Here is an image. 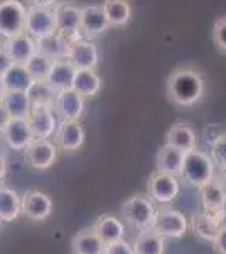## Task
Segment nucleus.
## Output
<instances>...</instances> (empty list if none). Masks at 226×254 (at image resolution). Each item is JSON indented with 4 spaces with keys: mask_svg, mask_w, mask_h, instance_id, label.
<instances>
[{
    "mask_svg": "<svg viewBox=\"0 0 226 254\" xmlns=\"http://www.w3.org/2000/svg\"><path fill=\"white\" fill-rule=\"evenodd\" d=\"M167 97L178 107H194L204 97L206 81L203 73L194 66H179L169 75L166 81Z\"/></svg>",
    "mask_w": 226,
    "mask_h": 254,
    "instance_id": "nucleus-1",
    "label": "nucleus"
},
{
    "mask_svg": "<svg viewBox=\"0 0 226 254\" xmlns=\"http://www.w3.org/2000/svg\"><path fill=\"white\" fill-rule=\"evenodd\" d=\"M57 3L52 2H32L27 7L26 31L36 41L51 38L57 34Z\"/></svg>",
    "mask_w": 226,
    "mask_h": 254,
    "instance_id": "nucleus-2",
    "label": "nucleus"
},
{
    "mask_svg": "<svg viewBox=\"0 0 226 254\" xmlns=\"http://www.w3.org/2000/svg\"><path fill=\"white\" fill-rule=\"evenodd\" d=\"M120 214L125 224L142 232H149L154 229L155 215H157V208H155L154 202L145 195H132L122 203Z\"/></svg>",
    "mask_w": 226,
    "mask_h": 254,
    "instance_id": "nucleus-3",
    "label": "nucleus"
},
{
    "mask_svg": "<svg viewBox=\"0 0 226 254\" xmlns=\"http://www.w3.org/2000/svg\"><path fill=\"white\" fill-rule=\"evenodd\" d=\"M181 178L191 187L203 188L215 180V163L209 154L199 149H194L184 156L182 175Z\"/></svg>",
    "mask_w": 226,
    "mask_h": 254,
    "instance_id": "nucleus-4",
    "label": "nucleus"
},
{
    "mask_svg": "<svg viewBox=\"0 0 226 254\" xmlns=\"http://www.w3.org/2000/svg\"><path fill=\"white\" fill-rule=\"evenodd\" d=\"M27 7L19 0H2L0 2V38L9 39L26 31Z\"/></svg>",
    "mask_w": 226,
    "mask_h": 254,
    "instance_id": "nucleus-5",
    "label": "nucleus"
},
{
    "mask_svg": "<svg viewBox=\"0 0 226 254\" xmlns=\"http://www.w3.org/2000/svg\"><path fill=\"white\" fill-rule=\"evenodd\" d=\"M187 219L182 212L174 208H157L155 222L152 231L160 237H169V239H179L187 232Z\"/></svg>",
    "mask_w": 226,
    "mask_h": 254,
    "instance_id": "nucleus-6",
    "label": "nucleus"
},
{
    "mask_svg": "<svg viewBox=\"0 0 226 254\" xmlns=\"http://www.w3.org/2000/svg\"><path fill=\"white\" fill-rule=\"evenodd\" d=\"M199 203L201 212L213 219L225 224L226 219V191L220 185L218 180H213L211 183L199 188Z\"/></svg>",
    "mask_w": 226,
    "mask_h": 254,
    "instance_id": "nucleus-7",
    "label": "nucleus"
},
{
    "mask_svg": "<svg viewBox=\"0 0 226 254\" xmlns=\"http://www.w3.org/2000/svg\"><path fill=\"white\" fill-rule=\"evenodd\" d=\"M179 178L159 173V171H154L149 176V182H147V196L154 203H160V205H166V203L172 202L179 195Z\"/></svg>",
    "mask_w": 226,
    "mask_h": 254,
    "instance_id": "nucleus-8",
    "label": "nucleus"
},
{
    "mask_svg": "<svg viewBox=\"0 0 226 254\" xmlns=\"http://www.w3.org/2000/svg\"><path fill=\"white\" fill-rule=\"evenodd\" d=\"M59 147L51 139H36L31 146L24 151V159L31 168L39 171L49 170L57 161Z\"/></svg>",
    "mask_w": 226,
    "mask_h": 254,
    "instance_id": "nucleus-9",
    "label": "nucleus"
},
{
    "mask_svg": "<svg viewBox=\"0 0 226 254\" xmlns=\"http://www.w3.org/2000/svg\"><path fill=\"white\" fill-rule=\"evenodd\" d=\"M32 134L36 139H51L56 136V130L59 127V119L56 116L54 104L47 105H34L29 117Z\"/></svg>",
    "mask_w": 226,
    "mask_h": 254,
    "instance_id": "nucleus-10",
    "label": "nucleus"
},
{
    "mask_svg": "<svg viewBox=\"0 0 226 254\" xmlns=\"http://www.w3.org/2000/svg\"><path fill=\"white\" fill-rule=\"evenodd\" d=\"M52 198L41 190H27L22 193V215L32 222H44L52 214Z\"/></svg>",
    "mask_w": 226,
    "mask_h": 254,
    "instance_id": "nucleus-11",
    "label": "nucleus"
},
{
    "mask_svg": "<svg viewBox=\"0 0 226 254\" xmlns=\"http://www.w3.org/2000/svg\"><path fill=\"white\" fill-rule=\"evenodd\" d=\"M54 110L59 122L78 121L83 117L86 110V98H83L73 88L57 92L54 98Z\"/></svg>",
    "mask_w": 226,
    "mask_h": 254,
    "instance_id": "nucleus-12",
    "label": "nucleus"
},
{
    "mask_svg": "<svg viewBox=\"0 0 226 254\" xmlns=\"http://www.w3.org/2000/svg\"><path fill=\"white\" fill-rule=\"evenodd\" d=\"M2 48L5 49V53L9 55V58L14 64H27L39 53L38 41L32 36H29L27 32H22V34H17L9 39H3Z\"/></svg>",
    "mask_w": 226,
    "mask_h": 254,
    "instance_id": "nucleus-13",
    "label": "nucleus"
},
{
    "mask_svg": "<svg viewBox=\"0 0 226 254\" xmlns=\"http://www.w3.org/2000/svg\"><path fill=\"white\" fill-rule=\"evenodd\" d=\"M110 27V22L106 19L103 3H90L81 9V36L83 39L91 41Z\"/></svg>",
    "mask_w": 226,
    "mask_h": 254,
    "instance_id": "nucleus-14",
    "label": "nucleus"
},
{
    "mask_svg": "<svg viewBox=\"0 0 226 254\" xmlns=\"http://www.w3.org/2000/svg\"><path fill=\"white\" fill-rule=\"evenodd\" d=\"M86 141V130L81 122L68 121L59 122V127L56 130L54 142L64 153H76L83 147Z\"/></svg>",
    "mask_w": 226,
    "mask_h": 254,
    "instance_id": "nucleus-15",
    "label": "nucleus"
},
{
    "mask_svg": "<svg viewBox=\"0 0 226 254\" xmlns=\"http://www.w3.org/2000/svg\"><path fill=\"white\" fill-rule=\"evenodd\" d=\"M57 32L73 41L83 39L81 36V9L75 3H57Z\"/></svg>",
    "mask_w": 226,
    "mask_h": 254,
    "instance_id": "nucleus-16",
    "label": "nucleus"
},
{
    "mask_svg": "<svg viewBox=\"0 0 226 254\" xmlns=\"http://www.w3.org/2000/svg\"><path fill=\"white\" fill-rule=\"evenodd\" d=\"M66 60L76 69H96L100 55H98V48L93 41L80 39L69 46Z\"/></svg>",
    "mask_w": 226,
    "mask_h": 254,
    "instance_id": "nucleus-17",
    "label": "nucleus"
},
{
    "mask_svg": "<svg viewBox=\"0 0 226 254\" xmlns=\"http://www.w3.org/2000/svg\"><path fill=\"white\" fill-rule=\"evenodd\" d=\"M2 136L5 144L14 151H26L36 141L29 119H10Z\"/></svg>",
    "mask_w": 226,
    "mask_h": 254,
    "instance_id": "nucleus-18",
    "label": "nucleus"
},
{
    "mask_svg": "<svg viewBox=\"0 0 226 254\" xmlns=\"http://www.w3.org/2000/svg\"><path fill=\"white\" fill-rule=\"evenodd\" d=\"M75 75H76V68L73 66L66 58L56 60V61H52V66L47 73L46 85L54 93L63 92V90H69V88H73Z\"/></svg>",
    "mask_w": 226,
    "mask_h": 254,
    "instance_id": "nucleus-19",
    "label": "nucleus"
},
{
    "mask_svg": "<svg viewBox=\"0 0 226 254\" xmlns=\"http://www.w3.org/2000/svg\"><path fill=\"white\" fill-rule=\"evenodd\" d=\"M186 154L182 151L176 149L169 144H164L155 154V171L164 175H171L176 178H181L182 175V165Z\"/></svg>",
    "mask_w": 226,
    "mask_h": 254,
    "instance_id": "nucleus-20",
    "label": "nucleus"
},
{
    "mask_svg": "<svg viewBox=\"0 0 226 254\" xmlns=\"http://www.w3.org/2000/svg\"><path fill=\"white\" fill-rule=\"evenodd\" d=\"M93 231L96 232L98 237L106 244L117 243V241H123L127 232V225L122 219L110 214L100 215L93 224Z\"/></svg>",
    "mask_w": 226,
    "mask_h": 254,
    "instance_id": "nucleus-21",
    "label": "nucleus"
},
{
    "mask_svg": "<svg viewBox=\"0 0 226 254\" xmlns=\"http://www.w3.org/2000/svg\"><path fill=\"white\" fill-rule=\"evenodd\" d=\"M166 144H169L176 149L182 151L184 154L191 153V151L198 149V136H196L194 129L189 124L184 122H178L169 129V132L166 134Z\"/></svg>",
    "mask_w": 226,
    "mask_h": 254,
    "instance_id": "nucleus-22",
    "label": "nucleus"
},
{
    "mask_svg": "<svg viewBox=\"0 0 226 254\" xmlns=\"http://www.w3.org/2000/svg\"><path fill=\"white\" fill-rule=\"evenodd\" d=\"M3 87L9 92H26L31 93V90L34 88L36 80L34 76L29 73L26 64H12L2 75Z\"/></svg>",
    "mask_w": 226,
    "mask_h": 254,
    "instance_id": "nucleus-23",
    "label": "nucleus"
},
{
    "mask_svg": "<svg viewBox=\"0 0 226 254\" xmlns=\"http://www.w3.org/2000/svg\"><path fill=\"white\" fill-rule=\"evenodd\" d=\"M0 104L7 110L10 119H29L32 112V98L26 92H9L5 90Z\"/></svg>",
    "mask_w": 226,
    "mask_h": 254,
    "instance_id": "nucleus-24",
    "label": "nucleus"
},
{
    "mask_svg": "<svg viewBox=\"0 0 226 254\" xmlns=\"http://www.w3.org/2000/svg\"><path fill=\"white\" fill-rule=\"evenodd\" d=\"M22 215V195L14 188L0 185V222H14Z\"/></svg>",
    "mask_w": 226,
    "mask_h": 254,
    "instance_id": "nucleus-25",
    "label": "nucleus"
},
{
    "mask_svg": "<svg viewBox=\"0 0 226 254\" xmlns=\"http://www.w3.org/2000/svg\"><path fill=\"white\" fill-rule=\"evenodd\" d=\"M103 80L96 73V69H76L75 81H73V90L80 93L83 98H93L101 92Z\"/></svg>",
    "mask_w": 226,
    "mask_h": 254,
    "instance_id": "nucleus-26",
    "label": "nucleus"
},
{
    "mask_svg": "<svg viewBox=\"0 0 226 254\" xmlns=\"http://www.w3.org/2000/svg\"><path fill=\"white\" fill-rule=\"evenodd\" d=\"M73 254H105V243L98 237L93 227L83 229L71 241Z\"/></svg>",
    "mask_w": 226,
    "mask_h": 254,
    "instance_id": "nucleus-27",
    "label": "nucleus"
},
{
    "mask_svg": "<svg viewBox=\"0 0 226 254\" xmlns=\"http://www.w3.org/2000/svg\"><path fill=\"white\" fill-rule=\"evenodd\" d=\"M221 225L223 222H220V220L213 219V217L206 215L204 212H196L194 215H192L191 219V227H192V232H194L196 237H199V239L206 241V243H215L218 232H220Z\"/></svg>",
    "mask_w": 226,
    "mask_h": 254,
    "instance_id": "nucleus-28",
    "label": "nucleus"
},
{
    "mask_svg": "<svg viewBox=\"0 0 226 254\" xmlns=\"http://www.w3.org/2000/svg\"><path fill=\"white\" fill-rule=\"evenodd\" d=\"M103 9L110 27H123L132 19V5L125 0H105Z\"/></svg>",
    "mask_w": 226,
    "mask_h": 254,
    "instance_id": "nucleus-29",
    "label": "nucleus"
},
{
    "mask_svg": "<svg viewBox=\"0 0 226 254\" xmlns=\"http://www.w3.org/2000/svg\"><path fill=\"white\" fill-rule=\"evenodd\" d=\"M135 254H164L166 253V239L155 234L154 231L142 232L134 241Z\"/></svg>",
    "mask_w": 226,
    "mask_h": 254,
    "instance_id": "nucleus-30",
    "label": "nucleus"
},
{
    "mask_svg": "<svg viewBox=\"0 0 226 254\" xmlns=\"http://www.w3.org/2000/svg\"><path fill=\"white\" fill-rule=\"evenodd\" d=\"M26 66L29 69V73L34 76L36 81H46L49 69H51V66H52V60H49L47 56L38 53L34 58L29 61Z\"/></svg>",
    "mask_w": 226,
    "mask_h": 254,
    "instance_id": "nucleus-31",
    "label": "nucleus"
},
{
    "mask_svg": "<svg viewBox=\"0 0 226 254\" xmlns=\"http://www.w3.org/2000/svg\"><path fill=\"white\" fill-rule=\"evenodd\" d=\"M209 156H211L213 163L220 166L221 170L226 168V134H220L211 141V147H209Z\"/></svg>",
    "mask_w": 226,
    "mask_h": 254,
    "instance_id": "nucleus-32",
    "label": "nucleus"
},
{
    "mask_svg": "<svg viewBox=\"0 0 226 254\" xmlns=\"http://www.w3.org/2000/svg\"><path fill=\"white\" fill-rule=\"evenodd\" d=\"M211 36H213V43H215V46L218 48V51L226 55V15L225 17H220L215 22Z\"/></svg>",
    "mask_w": 226,
    "mask_h": 254,
    "instance_id": "nucleus-33",
    "label": "nucleus"
},
{
    "mask_svg": "<svg viewBox=\"0 0 226 254\" xmlns=\"http://www.w3.org/2000/svg\"><path fill=\"white\" fill-rule=\"evenodd\" d=\"M105 254H135L134 253V244H130L129 241H117V243L106 244L105 246Z\"/></svg>",
    "mask_w": 226,
    "mask_h": 254,
    "instance_id": "nucleus-34",
    "label": "nucleus"
},
{
    "mask_svg": "<svg viewBox=\"0 0 226 254\" xmlns=\"http://www.w3.org/2000/svg\"><path fill=\"white\" fill-rule=\"evenodd\" d=\"M213 249L216 254H226V224L221 225L215 243H213Z\"/></svg>",
    "mask_w": 226,
    "mask_h": 254,
    "instance_id": "nucleus-35",
    "label": "nucleus"
},
{
    "mask_svg": "<svg viewBox=\"0 0 226 254\" xmlns=\"http://www.w3.org/2000/svg\"><path fill=\"white\" fill-rule=\"evenodd\" d=\"M12 60L9 58V55L5 53V49H3L2 46H0V76L3 75V73L7 71L10 66H12Z\"/></svg>",
    "mask_w": 226,
    "mask_h": 254,
    "instance_id": "nucleus-36",
    "label": "nucleus"
},
{
    "mask_svg": "<svg viewBox=\"0 0 226 254\" xmlns=\"http://www.w3.org/2000/svg\"><path fill=\"white\" fill-rule=\"evenodd\" d=\"M10 117L9 114H7V110L3 109V105L0 104V132H3V129L7 127V124H9Z\"/></svg>",
    "mask_w": 226,
    "mask_h": 254,
    "instance_id": "nucleus-37",
    "label": "nucleus"
},
{
    "mask_svg": "<svg viewBox=\"0 0 226 254\" xmlns=\"http://www.w3.org/2000/svg\"><path fill=\"white\" fill-rule=\"evenodd\" d=\"M5 175H7V159L0 153V185H2V182L5 180Z\"/></svg>",
    "mask_w": 226,
    "mask_h": 254,
    "instance_id": "nucleus-38",
    "label": "nucleus"
},
{
    "mask_svg": "<svg viewBox=\"0 0 226 254\" xmlns=\"http://www.w3.org/2000/svg\"><path fill=\"white\" fill-rule=\"evenodd\" d=\"M218 182H220V185L223 187V190L226 191V168L220 171V176H218Z\"/></svg>",
    "mask_w": 226,
    "mask_h": 254,
    "instance_id": "nucleus-39",
    "label": "nucleus"
},
{
    "mask_svg": "<svg viewBox=\"0 0 226 254\" xmlns=\"http://www.w3.org/2000/svg\"><path fill=\"white\" fill-rule=\"evenodd\" d=\"M3 93H5V87H3V81H2V76H0V100H2Z\"/></svg>",
    "mask_w": 226,
    "mask_h": 254,
    "instance_id": "nucleus-40",
    "label": "nucleus"
},
{
    "mask_svg": "<svg viewBox=\"0 0 226 254\" xmlns=\"http://www.w3.org/2000/svg\"><path fill=\"white\" fill-rule=\"evenodd\" d=\"M0 46H2V38H0Z\"/></svg>",
    "mask_w": 226,
    "mask_h": 254,
    "instance_id": "nucleus-41",
    "label": "nucleus"
}]
</instances>
